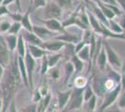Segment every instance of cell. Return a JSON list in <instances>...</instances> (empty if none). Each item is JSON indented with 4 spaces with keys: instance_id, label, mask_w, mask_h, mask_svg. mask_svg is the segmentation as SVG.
Wrapping results in <instances>:
<instances>
[{
    "instance_id": "1",
    "label": "cell",
    "mask_w": 125,
    "mask_h": 112,
    "mask_svg": "<svg viewBox=\"0 0 125 112\" xmlns=\"http://www.w3.org/2000/svg\"><path fill=\"white\" fill-rule=\"evenodd\" d=\"M21 81V75L18 66V55H16L15 58L10 61V64L5 68L3 78L0 81V95L3 100L2 112L7 111V108L20 87Z\"/></svg>"
},
{
    "instance_id": "2",
    "label": "cell",
    "mask_w": 125,
    "mask_h": 112,
    "mask_svg": "<svg viewBox=\"0 0 125 112\" xmlns=\"http://www.w3.org/2000/svg\"><path fill=\"white\" fill-rule=\"evenodd\" d=\"M103 46L105 51L106 58H107V64H109L110 67L114 69L117 72H120V69L122 67V62L121 59L117 53V51L110 46V44L106 40H103Z\"/></svg>"
},
{
    "instance_id": "3",
    "label": "cell",
    "mask_w": 125,
    "mask_h": 112,
    "mask_svg": "<svg viewBox=\"0 0 125 112\" xmlns=\"http://www.w3.org/2000/svg\"><path fill=\"white\" fill-rule=\"evenodd\" d=\"M62 10L53 1L50 0L48 1L46 6L43 8V17L45 20L47 19H57L60 20L62 15Z\"/></svg>"
},
{
    "instance_id": "4",
    "label": "cell",
    "mask_w": 125,
    "mask_h": 112,
    "mask_svg": "<svg viewBox=\"0 0 125 112\" xmlns=\"http://www.w3.org/2000/svg\"><path fill=\"white\" fill-rule=\"evenodd\" d=\"M120 92H121V85H118L114 90H111L106 92H104V99H103V103L101 105L100 108L98 109L99 111L104 112L106 108L111 107L112 105H114V103L118 100V97L120 95Z\"/></svg>"
},
{
    "instance_id": "5",
    "label": "cell",
    "mask_w": 125,
    "mask_h": 112,
    "mask_svg": "<svg viewBox=\"0 0 125 112\" xmlns=\"http://www.w3.org/2000/svg\"><path fill=\"white\" fill-rule=\"evenodd\" d=\"M83 89L74 88V90L72 91L71 97H70V100L66 106L67 107H65V108L67 111L80 109L82 105H83Z\"/></svg>"
},
{
    "instance_id": "6",
    "label": "cell",
    "mask_w": 125,
    "mask_h": 112,
    "mask_svg": "<svg viewBox=\"0 0 125 112\" xmlns=\"http://www.w3.org/2000/svg\"><path fill=\"white\" fill-rule=\"evenodd\" d=\"M24 63H25L26 71L28 75V81H29V90L33 92L34 90V72L36 68V60L32 57L28 51H26L25 56H24Z\"/></svg>"
},
{
    "instance_id": "7",
    "label": "cell",
    "mask_w": 125,
    "mask_h": 112,
    "mask_svg": "<svg viewBox=\"0 0 125 112\" xmlns=\"http://www.w3.org/2000/svg\"><path fill=\"white\" fill-rule=\"evenodd\" d=\"M80 7H81V4L78 5V7L75 10V11H73V12L70 14V16L62 21V25L64 29L69 26H72V25H76V26L79 27L80 29H82V30L89 29L88 27L85 26L83 23L80 21L79 18H78V11L80 10Z\"/></svg>"
},
{
    "instance_id": "8",
    "label": "cell",
    "mask_w": 125,
    "mask_h": 112,
    "mask_svg": "<svg viewBox=\"0 0 125 112\" xmlns=\"http://www.w3.org/2000/svg\"><path fill=\"white\" fill-rule=\"evenodd\" d=\"M64 46H65L64 42H62L61 40H57L55 38H52L47 41H43L40 47L51 53H56L61 51L64 48Z\"/></svg>"
},
{
    "instance_id": "9",
    "label": "cell",
    "mask_w": 125,
    "mask_h": 112,
    "mask_svg": "<svg viewBox=\"0 0 125 112\" xmlns=\"http://www.w3.org/2000/svg\"><path fill=\"white\" fill-rule=\"evenodd\" d=\"M10 50L7 46L4 36L0 34V64L4 67H7L10 64Z\"/></svg>"
},
{
    "instance_id": "10",
    "label": "cell",
    "mask_w": 125,
    "mask_h": 112,
    "mask_svg": "<svg viewBox=\"0 0 125 112\" xmlns=\"http://www.w3.org/2000/svg\"><path fill=\"white\" fill-rule=\"evenodd\" d=\"M33 33H35L43 41H47L55 37L54 34H56L49 30L46 26H39V25H33Z\"/></svg>"
},
{
    "instance_id": "11",
    "label": "cell",
    "mask_w": 125,
    "mask_h": 112,
    "mask_svg": "<svg viewBox=\"0 0 125 112\" xmlns=\"http://www.w3.org/2000/svg\"><path fill=\"white\" fill-rule=\"evenodd\" d=\"M42 23L47 27L49 30L54 33H62L65 32V29L62 27V22L57 19H47V20H40Z\"/></svg>"
},
{
    "instance_id": "12",
    "label": "cell",
    "mask_w": 125,
    "mask_h": 112,
    "mask_svg": "<svg viewBox=\"0 0 125 112\" xmlns=\"http://www.w3.org/2000/svg\"><path fill=\"white\" fill-rule=\"evenodd\" d=\"M72 89H69L66 91H59L57 92V103H58V108L60 110H63L68 102L70 100V97L72 94Z\"/></svg>"
},
{
    "instance_id": "13",
    "label": "cell",
    "mask_w": 125,
    "mask_h": 112,
    "mask_svg": "<svg viewBox=\"0 0 125 112\" xmlns=\"http://www.w3.org/2000/svg\"><path fill=\"white\" fill-rule=\"evenodd\" d=\"M57 40H61L64 43H71V44H77L81 40V36H78L76 34H72L69 32H63L58 36H55L53 37Z\"/></svg>"
},
{
    "instance_id": "14",
    "label": "cell",
    "mask_w": 125,
    "mask_h": 112,
    "mask_svg": "<svg viewBox=\"0 0 125 112\" xmlns=\"http://www.w3.org/2000/svg\"><path fill=\"white\" fill-rule=\"evenodd\" d=\"M21 36L23 37L24 41L26 44H31V45H37V46H41V44L43 43V40H41L39 37H37L35 33L27 31L25 29H23L21 31Z\"/></svg>"
},
{
    "instance_id": "15",
    "label": "cell",
    "mask_w": 125,
    "mask_h": 112,
    "mask_svg": "<svg viewBox=\"0 0 125 112\" xmlns=\"http://www.w3.org/2000/svg\"><path fill=\"white\" fill-rule=\"evenodd\" d=\"M27 51H29V53L32 55V57L35 60H38L41 59L44 55L51 53L47 51H45L44 49H42L40 46H37V45H31V44H27L26 45Z\"/></svg>"
},
{
    "instance_id": "16",
    "label": "cell",
    "mask_w": 125,
    "mask_h": 112,
    "mask_svg": "<svg viewBox=\"0 0 125 112\" xmlns=\"http://www.w3.org/2000/svg\"><path fill=\"white\" fill-rule=\"evenodd\" d=\"M93 64H96L98 68L101 71H104L105 66L107 64V58H106V54H105V51H104V46L102 45V48L100 49L99 52L96 55V57L94 58V63Z\"/></svg>"
},
{
    "instance_id": "17",
    "label": "cell",
    "mask_w": 125,
    "mask_h": 112,
    "mask_svg": "<svg viewBox=\"0 0 125 112\" xmlns=\"http://www.w3.org/2000/svg\"><path fill=\"white\" fill-rule=\"evenodd\" d=\"M18 55V54H17ZM18 66H19V71H20V75H21V81L23 83V85L26 88L29 89V81H28V75H27V71H26L25 63H24V58L18 56Z\"/></svg>"
},
{
    "instance_id": "18",
    "label": "cell",
    "mask_w": 125,
    "mask_h": 112,
    "mask_svg": "<svg viewBox=\"0 0 125 112\" xmlns=\"http://www.w3.org/2000/svg\"><path fill=\"white\" fill-rule=\"evenodd\" d=\"M31 11H32L31 8L28 7L27 10L22 14V17H21V21H20L22 28L27 30V31H30V32L33 31V24H32V22H31V18H30V13H31Z\"/></svg>"
},
{
    "instance_id": "19",
    "label": "cell",
    "mask_w": 125,
    "mask_h": 112,
    "mask_svg": "<svg viewBox=\"0 0 125 112\" xmlns=\"http://www.w3.org/2000/svg\"><path fill=\"white\" fill-rule=\"evenodd\" d=\"M69 61L72 63V64L74 65V68H75V74H78L80 72H82L84 69V64L85 62H83L81 59L78 57L76 53L72 54L70 56Z\"/></svg>"
},
{
    "instance_id": "20",
    "label": "cell",
    "mask_w": 125,
    "mask_h": 112,
    "mask_svg": "<svg viewBox=\"0 0 125 112\" xmlns=\"http://www.w3.org/2000/svg\"><path fill=\"white\" fill-rule=\"evenodd\" d=\"M77 55H78L79 58L81 59L83 62H88L89 63V69L88 72L91 70V67H92V63H91V53H90V46L89 44L85 45L83 48L81 49L79 51L77 52Z\"/></svg>"
},
{
    "instance_id": "21",
    "label": "cell",
    "mask_w": 125,
    "mask_h": 112,
    "mask_svg": "<svg viewBox=\"0 0 125 112\" xmlns=\"http://www.w3.org/2000/svg\"><path fill=\"white\" fill-rule=\"evenodd\" d=\"M5 41L7 43V46L10 50V52H13L17 47V42H18V37L17 35H11V34H7L4 36Z\"/></svg>"
},
{
    "instance_id": "22",
    "label": "cell",
    "mask_w": 125,
    "mask_h": 112,
    "mask_svg": "<svg viewBox=\"0 0 125 112\" xmlns=\"http://www.w3.org/2000/svg\"><path fill=\"white\" fill-rule=\"evenodd\" d=\"M16 50H17V54H18V56L24 58L26 51H27V48H26V43H25V41H24L22 36H21V34H19V35H18V42H17Z\"/></svg>"
},
{
    "instance_id": "23",
    "label": "cell",
    "mask_w": 125,
    "mask_h": 112,
    "mask_svg": "<svg viewBox=\"0 0 125 112\" xmlns=\"http://www.w3.org/2000/svg\"><path fill=\"white\" fill-rule=\"evenodd\" d=\"M51 99H52V94L48 93L46 96L42 97V99L37 103V112H45L49 107V105L51 103Z\"/></svg>"
},
{
    "instance_id": "24",
    "label": "cell",
    "mask_w": 125,
    "mask_h": 112,
    "mask_svg": "<svg viewBox=\"0 0 125 112\" xmlns=\"http://www.w3.org/2000/svg\"><path fill=\"white\" fill-rule=\"evenodd\" d=\"M74 73H75L74 65L70 61H68L63 65V76H64V83L65 84L68 82V80H70V78L74 75Z\"/></svg>"
},
{
    "instance_id": "25",
    "label": "cell",
    "mask_w": 125,
    "mask_h": 112,
    "mask_svg": "<svg viewBox=\"0 0 125 112\" xmlns=\"http://www.w3.org/2000/svg\"><path fill=\"white\" fill-rule=\"evenodd\" d=\"M96 1V4H97V6L100 8V10H102V12L104 13V15L108 20H110V19H114V18H116V15H115V13L112 11V10L111 9H109L108 7L106 5H104V3H102L100 0H95Z\"/></svg>"
},
{
    "instance_id": "26",
    "label": "cell",
    "mask_w": 125,
    "mask_h": 112,
    "mask_svg": "<svg viewBox=\"0 0 125 112\" xmlns=\"http://www.w3.org/2000/svg\"><path fill=\"white\" fill-rule=\"evenodd\" d=\"M107 28L111 32L115 33V34H124L125 33L124 30L120 25V23L118 22V21L115 20V18L108 20V26H107Z\"/></svg>"
},
{
    "instance_id": "27",
    "label": "cell",
    "mask_w": 125,
    "mask_h": 112,
    "mask_svg": "<svg viewBox=\"0 0 125 112\" xmlns=\"http://www.w3.org/2000/svg\"><path fill=\"white\" fill-rule=\"evenodd\" d=\"M62 54L59 53V52H56V53H52L50 55V53L47 55L48 58V64H49V67L52 68V67H54V66H57L59 61L62 58Z\"/></svg>"
},
{
    "instance_id": "28",
    "label": "cell",
    "mask_w": 125,
    "mask_h": 112,
    "mask_svg": "<svg viewBox=\"0 0 125 112\" xmlns=\"http://www.w3.org/2000/svg\"><path fill=\"white\" fill-rule=\"evenodd\" d=\"M89 83V80H87L86 77L84 76H78L75 80H74V85L75 88H78V89H84L87 84Z\"/></svg>"
},
{
    "instance_id": "29",
    "label": "cell",
    "mask_w": 125,
    "mask_h": 112,
    "mask_svg": "<svg viewBox=\"0 0 125 112\" xmlns=\"http://www.w3.org/2000/svg\"><path fill=\"white\" fill-rule=\"evenodd\" d=\"M62 10H69L74 6L75 0H53Z\"/></svg>"
},
{
    "instance_id": "30",
    "label": "cell",
    "mask_w": 125,
    "mask_h": 112,
    "mask_svg": "<svg viewBox=\"0 0 125 112\" xmlns=\"http://www.w3.org/2000/svg\"><path fill=\"white\" fill-rule=\"evenodd\" d=\"M21 22L20 21H13L10 24V27L9 29V31L7 34H11V35H19V33L21 32Z\"/></svg>"
},
{
    "instance_id": "31",
    "label": "cell",
    "mask_w": 125,
    "mask_h": 112,
    "mask_svg": "<svg viewBox=\"0 0 125 112\" xmlns=\"http://www.w3.org/2000/svg\"><path fill=\"white\" fill-rule=\"evenodd\" d=\"M47 2V0H32L29 3V7L31 8L32 11H33L37 9H43L46 6Z\"/></svg>"
},
{
    "instance_id": "32",
    "label": "cell",
    "mask_w": 125,
    "mask_h": 112,
    "mask_svg": "<svg viewBox=\"0 0 125 112\" xmlns=\"http://www.w3.org/2000/svg\"><path fill=\"white\" fill-rule=\"evenodd\" d=\"M95 94V92L94 91V88L93 86L90 85V84H87V86L83 89V100L84 102H88L90 100V98L92 96Z\"/></svg>"
},
{
    "instance_id": "33",
    "label": "cell",
    "mask_w": 125,
    "mask_h": 112,
    "mask_svg": "<svg viewBox=\"0 0 125 112\" xmlns=\"http://www.w3.org/2000/svg\"><path fill=\"white\" fill-rule=\"evenodd\" d=\"M48 55V54H47ZM47 55H44L41 58V66H40V74H41V77L43 78L45 75L48 73V71L50 69L49 67V64H48V58Z\"/></svg>"
},
{
    "instance_id": "34",
    "label": "cell",
    "mask_w": 125,
    "mask_h": 112,
    "mask_svg": "<svg viewBox=\"0 0 125 112\" xmlns=\"http://www.w3.org/2000/svg\"><path fill=\"white\" fill-rule=\"evenodd\" d=\"M37 104L36 103H32V104H28L23 107H21V109L18 112H37Z\"/></svg>"
},
{
    "instance_id": "35",
    "label": "cell",
    "mask_w": 125,
    "mask_h": 112,
    "mask_svg": "<svg viewBox=\"0 0 125 112\" xmlns=\"http://www.w3.org/2000/svg\"><path fill=\"white\" fill-rule=\"evenodd\" d=\"M10 21L8 20H4V21H0V34H6L8 33L10 27Z\"/></svg>"
},
{
    "instance_id": "36",
    "label": "cell",
    "mask_w": 125,
    "mask_h": 112,
    "mask_svg": "<svg viewBox=\"0 0 125 112\" xmlns=\"http://www.w3.org/2000/svg\"><path fill=\"white\" fill-rule=\"evenodd\" d=\"M117 101H118V107L123 110L125 108V89L120 92V95H119Z\"/></svg>"
},
{
    "instance_id": "37",
    "label": "cell",
    "mask_w": 125,
    "mask_h": 112,
    "mask_svg": "<svg viewBox=\"0 0 125 112\" xmlns=\"http://www.w3.org/2000/svg\"><path fill=\"white\" fill-rule=\"evenodd\" d=\"M97 96L96 94H94L90 98V100L88 102H86L88 104V110H95L96 108V103H97Z\"/></svg>"
},
{
    "instance_id": "38",
    "label": "cell",
    "mask_w": 125,
    "mask_h": 112,
    "mask_svg": "<svg viewBox=\"0 0 125 112\" xmlns=\"http://www.w3.org/2000/svg\"><path fill=\"white\" fill-rule=\"evenodd\" d=\"M48 73H49V75L52 77L53 80H58L59 79V70H58L57 66L50 68L49 71H48Z\"/></svg>"
},
{
    "instance_id": "39",
    "label": "cell",
    "mask_w": 125,
    "mask_h": 112,
    "mask_svg": "<svg viewBox=\"0 0 125 112\" xmlns=\"http://www.w3.org/2000/svg\"><path fill=\"white\" fill-rule=\"evenodd\" d=\"M120 85L121 91L125 89V64H122V67L120 69Z\"/></svg>"
},
{
    "instance_id": "40",
    "label": "cell",
    "mask_w": 125,
    "mask_h": 112,
    "mask_svg": "<svg viewBox=\"0 0 125 112\" xmlns=\"http://www.w3.org/2000/svg\"><path fill=\"white\" fill-rule=\"evenodd\" d=\"M10 17L14 21H21V19L22 17L21 11H18V12H10Z\"/></svg>"
},
{
    "instance_id": "41",
    "label": "cell",
    "mask_w": 125,
    "mask_h": 112,
    "mask_svg": "<svg viewBox=\"0 0 125 112\" xmlns=\"http://www.w3.org/2000/svg\"><path fill=\"white\" fill-rule=\"evenodd\" d=\"M41 99H42V95L40 94L39 91H38V90H36V91L33 92V96H32V101H33V103L37 104Z\"/></svg>"
},
{
    "instance_id": "42",
    "label": "cell",
    "mask_w": 125,
    "mask_h": 112,
    "mask_svg": "<svg viewBox=\"0 0 125 112\" xmlns=\"http://www.w3.org/2000/svg\"><path fill=\"white\" fill-rule=\"evenodd\" d=\"M39 92H40V94L42 95V97H44V96H46L48 93H50V91H49V87L47 85H42L40 86L38 89H37Z\"/></svg>"
},
{
    "instance_id": "43",
    "label": "cell",
    "mask_w": 125,
    "mask_h": 112,
    "mask_svg": "<svg viewBox=\"0 0 125 112\" xmlns=\"http://www.w3.org/2000/svg\"><path fill=\"white\" fill-rule=\"evenodd\" d=\"M85 45H87V43L85 42V41H83L82 39H81L78 43H77V44L75 45V53H77L78 51H79L83 48Z\"/></svg>"
},
{
    "instance_id": "44",
    "label": "cell",
    "mask_w": 125,
    "mask_h": 112,
    "mask_svg": "<svg viewBox=\"0 0 125 112\" xmlns=\"http://www.w3.org/2000/svg\"><path fill=\"white\" fill-rule=\"evenodd\" d=\"M10 11L9 10L8 7L4 5L0 6V17L1 16H5V15H9Z\"/></svg>"
},
{
    "instance_id": "45",
    "label": "cell",
    "mask_w": 125,
    "mask_h": 112,
    "mask_svg": "<svg viewBox=\"0 0 125 112\" xmlns=\"http://www.w3.org/2000/svg\"><path fill=\"white\" fill-rule=\"evenodd\" d=\"M119 17V20H118V22L120 23V25L121 26V28L124 30L125 32V13H122L121 15H120Z\"/></svg>"
},
{
    "instance_id": "46",
    "label": "cell",
    "mask_w": 125,
    "mask_h": 112,
    "mask_svg": "<svg viewBox=\"0 0 125 112\" xmlns=\"http://www.w3.org/2000/svg\"><path fill=\"white\" fill-rule=\"evenodd\" d=\"M104 112H123V110L120 109L118 106H113V105H112L111 107H109L108 108H106Z\"/></svg>"
},
{
    "instance_id": "47",
    "label": "cell",
    "mask_w": 125,
    "mask_h": 112,
    "mask_svg": "<svg viewBox=\"0 0 125 112\" xmlns=\"http://www.w3.org/2000/svg\"><path fill=\"white\" fill-rule=\"evenodd\" d=\"M9 109H10V112H18L17 108H16V104H15L14 98L11 100L10 104V106H9Z\"/></svg>"
},
{
    "instance_id": "48",
    "label": "cell",
    "mask_w": 125,
    "mask_h": 112,
    "mask_svg": "<svg viewBox=\"0 0 125 112\" xmlns=\"http://www.w3.org/2000/svg\"><path fill=\"white\" fill-rule=\"evenodd\" d=\"M102 3H104V5H115L117 6V0H100Z\"/></svg>"
},
{
    "instance_id": "49",
    "label": "cell",
    "mask_w": 125,
    "mask_h": 112,
    "mask_svg": "<svg viewBox=\"0 0 125 112\" xmlns=\"http://www.w3.org/2000/svg\"><path fill=\"white\" fill-rule=\"evenodd\" d=\"M117 3L120 10L123 11V13H125V0H117Z\"/></svg>"
},
{
    "instance_id": "50",
    "label": "cell",
    "mask_w": 125,
    "mask_h": 112,
    "mask_svg": "<svg viewBox=\"0 0 125 112\" xmlns=\"http://www.w3.org/2000/svg\"><path fill=\"white\" fill-rule=\"evenodd\" d=\"M16 0H3V2H2V5H4V6H8L9 5H10V4H12L13 2H15Z\"/></svg>"
},
{
    "instance_id": "51",
    "label": "cell",
    "mask_w": 125,
    "mask_h": 112,
    "mask_svg": "<svg viewBox=\"0 0 125 112\" xmlns=\"http://www.w3.org/2000/svg\"><path fill=\"white\" fill-rule=\"evenodd\" d=\"M5 68L6 67H4L2 64H0V81H1L2 78H3V75H4V72H5Z\"/></svg>"
},
{
    "instance_id": "52",
    "label": "cell",
    "mask_w": 125,
    "mask_h": 112,
    "mask_svg": "<svg viewBox=\"0 0 125 112\" xmlns=\"http://www.w3.org/2000/svg\"><path fill=\"white\" fill-rule=\"evenodd\" d=\"M3 110V100H2V97L0 95V112H2Z\"/></svg>"
},
{
    "instance_id": "53",
    "label": "cell",
    "mask_w": 125,
    "mask_h": 112,
    "mask_svg": "<svg viewBox=\"0 0 125 112\" xmlns=\"http://www.w3.org/2000/svg\"><path fill=\"white\" fill-rule=\"evenodd\" d=\"M2 2H3V0H0V6L2 5Z\"/></svg>"
},
{
    "instance_id": "54",
    "label": "cell",
    "mask_w": 125,
    "mask_h": 112,
    "mask_svg": "<svg viewBox=\"0 0 125 112\" xmlns=\"http://www.w3.org/2000/svg\"><path fill=\"white\" fill-rule=\"evenodd\" d=\"M53 112H60L59 110H55V111H53Z\"/></svg>"
},
{
    "instance_id": "55",
    "label": "cell",
    "mask_w": 125,
    "mask_h": 112,
    "mask_svg": "<svg viewBox=\"0 0 125 112\" xmlns=\"http://www.w3.org/2000/svg\"><path fill=\"white\" fill-rule=\"evenodd\" d=\"M79 1H83L84 2V1H87V0H79Z\"/></svg>"
},
{
    "instance_id": "56",
    "label": "cell",
    "mask_w": 125,
    "mask_h": 112,
    "mask_svg": "<svg viewBox=\"0 0 125 112\" xmlns=\"http://www.w3.org/2000/svg\"><path fill=\"white\" fill-rule=\"evenodd\" d=\"M97 112H103V111H99V110H97Z\"/></svg>"
},
{
    "instance_id": "57",
    "label": "cell",
    "mask_w": 125,
    "mask_h": 112,
    "mask_svg": "<svg viewBox=\"0 0 125 112\" xmlns=\"http://www.w3.org/2000/svg\"><path fill=\"white\" fill-rule=\"evenodd\" d=\"M123 112H125V108H124V109H123Z\"/></svg>"
},
{
    "instance_id": "58",
    "label": "cell",
    "mask_w": 125,
    "mask_h": 112,
    "mask_svg": "<svg viewBox=\"0 0 125 112\" xmlns=\"http://www.w3.org/2000/svg\"><path fill=\"white\" fill-rule=\"evenodd\" d=\"M31 1H32V0H30V2H31Z\"/></svg>"
},
{
    "instance_id": "59",
    "label": "cell",
    "mask_w": 125,
    "mask_h": 112,
    "mask_svg": "<svg viewBox=\"0 0 125 112\" xmlns=\"http://www.w3.org/2000/svg\"><path fill=\"white\" fill-rule=\"evenodd\" d=\"M87 1H88V0H87ZM87 1H86V2H87Z\"/></svg>"
}]
</instances>
